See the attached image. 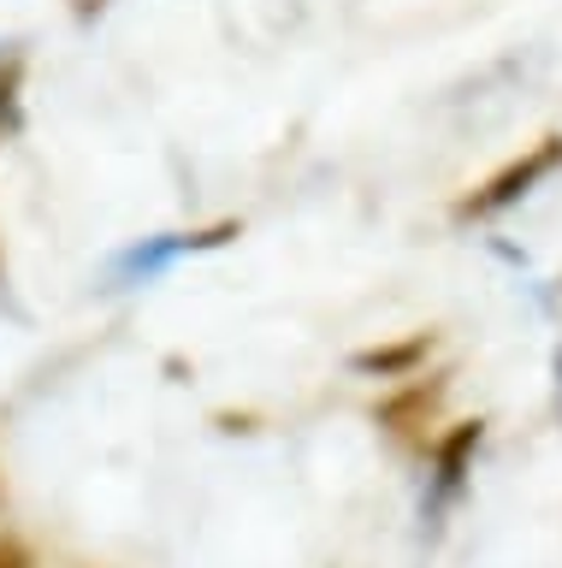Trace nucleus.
Masks as SVG:
<instances>
[{
  "instance_id": "obj_1",
  "label": "nucleus",
  "mask_w": 562,
  "mask_h": 568,
  "mask_svg": "<svg viewBox=\"0 0 562 568\" xmlns=\"http://www.w3.org/2000/svg\"><path fill=\"white\" fill-rule=\"evenodd\" d=\"M562 166V136H544L533 154H521L515 166H503L498 178H486L480 190L462 202V220H491V213H503V207H515L527 190L539 184V178H551Z\"/></svg>"
},
{
  "instance_id": "obj_2",
  "label": "nucleus",
  "mask_w": 562,
  "mask_h": 568,
  "mask_svg": "<svg viewBox=\"0 0 562 568\" xmlns=\"http://www.w3.org/2000/svg\"><path fill=\"white\" fill-rule=\"evenodd\" d=\"M473 450H480V420H462L445 444H438V491H456V486H462Z\"/></svg>"
},
{
  "instance_id": "obj_3",
  "label": "nucleus",
  "mask_w": 562,
  "mask_h": 568,
  "mask_svg": "<svg viewBox=\"0 0 562 568\" xmlns=\"http://www.w3.org/2000/svg\"><path fill=\"white\" fill-rule=\"evenodd\" d=\"M420 355H427V337H409V344H397V349H367V355H356V367H361V373H402V367H415Z\"/></svg>"
},
{
  "instance_id": "obj_4",
  "label": "nucleus",
  "mask_w": 562,
  "mask_h": 568,
  "mask_svg": "<svg viewBox=\"0 0 562 568\" xmlns=\"http://www.w3.org/2000/svg\"><path fill=\"white\" fill-rule=\"evenodd\" d=\"M0 568H37V562H30V550L19 539H0Z\"/></svg>"
}]
</instances>
